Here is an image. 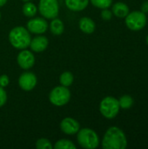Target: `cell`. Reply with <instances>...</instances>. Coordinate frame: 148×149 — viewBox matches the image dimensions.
Here are the masks:
<instances>
[{
    "label": "cell",
    "mask_w": 148,
    "mask_h": 149,
    "mask_svg": "<svg viewBox=\"0 0 148 149\" xmlns=\"http://www.w3.org/2000/svg\"><path fill=\"white\" fill-rule=\"evenodd\" d=\"M125 18V22L127 28L134 31L142 30L146 26L147 22L146 13L137 10L129 12Z\"/></svg>",
    "instance_id": "7"
},
{
    "label": "cell",
    "mask_w": 148,
    "mask_h": 149,
    "mask_svg": "<svg viewBox=\"0 0 148 149\" xmlns=\"http://www.w3.org/2000/svg\"><path fill=\"white\" fill-rule=\"evenodd\" d=\"M37 84H38V78L31 72L26 71L22 74H20L18 78V86L22 90L25 92H30L33 90L36 87Z\"/></svg>",
    "instance_id": "10"
},
{
    "label": "cell",
    "mask_w": 148,
    "mask_h": 149,
    "mask_svg": "<svg viewBox=\"0 0 148 149\" xmlns=\"http://www.w3.org/2000/svg\"><path fill=\"white\" fill-rule=\"evenodd\" d=\"M22 1H24V2H29V1H31V0H22Z\"/></svg>",
    "instance_id": "28"
},
{
    "label": "cell",
    "mask_w": 148,
    "mask_h": 149,
    "mask_svg": "<svg viewBox=\"0 0 148 149\" xmlns=\"http://www.w3.org/2000/svg\"><path fill=\"white\" fill-rule=\"evenodd\" d=\"M8 0H0V7H3V5H5V3H7Z\"/></svg>",
    "instance_id": "27"
},
{
    "label": "cell",
    "mask_w": 148,
    "mask_h": 149,
    "mask_svg": "<svg viewBox=\"0 0 148 149\" xmlns=\"http://www.w3.org/2000/svg\"><path fill=\"white\" fill-rule=\"evenodd\" d=\"M71 100V91L69 87L64 86H58L51 89L49 93L50 102L56 107L65 106Z\"/></svg>",
    "instance_id": "5"
},
{
    "label": "cell",
    "mask_w": 148,
    "mask_h": 149,
    "mask_svg": "<svg viewBox=\"0 0 148 149\" xmlns=\"http://www.w3.org/2000/svg\"><path fill=\"white\" fill-rule=\"evenodd\" d=\"M101 17L104 19V20H106V21H107V20H110V19H112V17H113V11L112 10H109V8H107V9H103L102 10H101Z\"/></svg>",
    "instance_id": "24"
},
{
    "label": "cell",
    "mask_w": 148,
    "mask_h": 149,
    "mask_svg": "<svg viewBox=\"0 0 148 149\" xmlns=\"http://www.w3.org/2000/svg\"><path fill=\"white\" fill-rule=\"evenodd\" d=\"M7 93L3 87L0 86V107H3L7 102Z\"/></svg>",
    "instance_id": "23"
},
{
    "label": "cell",
    "mask_w": 148,
    "mask_h": 149,
    "mask_svg": "<svg viewBox=\"0 0 148 149\" xmlns=\"http://www.w3.org/2000/svg\"><path fill=\"white\" fill-rule=\"evenodd\" d=\"M119 104L122 109H129L133 105V99L130 95H123L119 100Z\"/></svg>",
    "instance_id": "20"
},
{
    "label": "cell",
    "mask_w": 148,
    "mask_h": 149,
    "mask_svg": "<svg viewBox=\"0 0 148 149\" xmlns=\"http://www.w3.org/2000/svg\"><path fill=\"white\" fill-rule=\"evenodd\" d=\"M1 17H2V15H1V12H0V20H1Z\"/></svg>",
    "instance_id": "30"
},
{
    "label": "cell",
    "mask_w": 148,
    "mask_h": 149,
    "mask_svg": "<svg viewBox=\"0 0 148 149\" xmlns=\"http://www.w3.org/2000/svg\"><path fill=\"white\" fill-rule=\"evenodd\" d=\"M48 45H49L48 38L45 36H43V34H41L31 38L29 47L31 48V52L36 53H41L46 50Z\"/></svg>",
    "instance_id": "12"
},
{
    "label": "cell",
    "mask_w": 148,
    "mask_h": 149,
    "mask_svg": "<svg viewBox=\"0 0 148 149\" xmlns=\"http://www.w3.org/2000/svg\"><path fill=\"white\" fill-rule=\"evenodd\" d=\"M141 11L144 13L148 12V1H145L141 5Z\"/></svg>",
    "instance_id": "26"
},
{
    "label": "cell",
    "mask_w": 148,
    "mask_h": 149,
    "mask_svg": "<svg viewBox=\"0 0 148 149\" xmlns=\"http://www.w3.org/2000/svg\"><path fill=\"white\" fill-rule=\"evenodd\" d=\"M59 126L61 132L67 135H75L80 129V125L79 121L71 117L64 118L61 120Z\"/></svg>",
    "instance_id": "11"
},
{
    "label": "cell",
    "mask_w": 148,
    "mask_h": 149,
    "mask_svg": "<svg viewBox=\"0 0 148 149\" xmlns=\"http://www.w3.org/2000/svg\"><path fill=\"white\" fill-rule=\"evenodd\" d=\"M10 83V78L6 74H3L0 76V86L5 88Z\"/></svg>",
    "instance_id": "25"
},
{
    "label": "cell",
    "mask_w": 148,
    "mask_h": 149,
    "mask_svg": "<svg viewBox=\"0 0 148 149\" xmlns=\"http://www.w3.org/2000/svg\"><path fill=\"white\" fill-rule=\"evenodd\" d=\"M8 39L12 47L17 50H24L30 46L31 36L27 28L24 26H16L10 31Z\"/></svg>",
    "instance_id": "2"
},
{
    "label": "cell",
    "mask_w": 148,
    "mask_h": 149,
    "mask_svg": "<svg viewBox=\"0 0 148 149\" xmlns=\"http://www.w3.org/2000/svg\"><path fill=\"white\" fill-rule=\"evenodd\" d=\"M113 14L119 18H125L129 11V7L123 2H117L113 5L112 8Z\"/></svg>",
    "instance_id": "15"
},
{
    "label": "cell",
    "mask_w": 148,
    "mask_h": 149,
    "mask_svg": "<svg viewBox=\"0 0 148 149\" xmlns=\"http://www.w3.org/2000/svg\"><path fill=\"white\" fill-rule=\"evenodd\" d=\"M22 11L25 17L31 18V17H33L36 16V14L38 12V6L35 3H31V1L25 2L22 7Z\"/></svg>",
    "instance_id": "17"
},
{
    "label": "cell",
    "mask_w": 148,
    "mask_h": 149,
    "mask_svg": "<svg viewBox=\"0 0 148 149\" xmlns=\"http://www.w3.org/2000/svg\"><path fill=\"white\" fill-rule=\"evenodd\" d=\"M147 45H148V35H147Z\"/></svg>",
    "instance_id": "29"
},
{
    "label": "cell",
    "mask_w": 148,
    "mask_h": 149,
    "mask_svg": "<svg viewBox=\"0 0 148 149\" xmlns=\"http://www.w3.org/2000/svg\"><path fill=\"white\" fill-rule=\"evenodd\" d=\"M76 148V145L72 141L67 139L58 140L53 145V149H75Z\"/></svg>",
    "instance_id": "19"
},
{
    "label": "cell",
    "mask_w": 148,
    "mask_h": 149,
    "mask_svg": "<svg viewBox=\"0 0 148 149\" xmlns=\"http://www.w3.org/2000/svg\"><path fill=\"white\" fill-rule=\"evenodd\" d=\"M78 144L85 149H95L99 146L100 141L98 134L89 128H80L77 133Z\"/></svg>",
    "instance_id": "3"
},
{
    "label": "cell",
    "mask_w": 148,
    "mask_h": 149,
    "mask_svg": "<svg viewBox=\"0 0 148 149\" xmlns=\"http://www.w3.org/2000/svg\"><path fill=\"white\" fill-rule=\"evenodd\" d=\"M38 149H53V145L51 141L46 138H40L36 141L35 144Z\"/></svg>",
    "instance_id": "21"
},
{
    "label": "cell",
    "mask_w": 148,
    "mask_h": 149,
    "mask_svg": "<svg viewBox=\"0 0 148 149\" xmlns=\"http://www.w3.org/2000/svg\"><path fill=\"white\" fill-rule=\"evenodd\" d=\"M101 145L104 149H125L127 147V139L120 128L111 127L105 133Z\"/></svg>",
    "instance_id": "1"
},
{
    "label": "cell",
    "mask_w": 148,
    "mask_h": 149,
    "mask_svg": "<svg viewBox=\"0 0 148 149\" xmlns=\"http://www.w3.org/2000/svg\"><path fill=\"white\" fill-rule=\"evenodd\" d=\"M79 27L82 32L85 34H92L96 29V24L91 17H83L79 21Z\"/></svg>",
    "instance_id": "13"
},
{
    "label": "cell",
    "mask_w": 148,
    "mask_h": 149,
    "mask_svg": "<svg viewBox=\"0 0 148 149\" xmlns=\"http://www.w3.org/2000/svg\"><path fill=\"white\" fill-rule=\"evenodd\" d=\"M38 10L45 19H52L58 16L59 3L58 0H39Z\"/></svg>",
    "instance_id": "6"
},
{
    "label": "cell",
    "mask_w": 148,
    "mask_h": 149,
    "mask_svg": "<svg viewBox=\"0 0 148 149\" xmlns=\"http://www.w3.org/2000/svg\"><path fill=\"white\" fill-rule=\"evenodd\" d=\"M49 27H50L51 32L55 36L61 35L65 31V24H64L63 21L60 18H58V17L51 19Z\"/></svg>",
    "instance_id": "16"
},
{
    "label": "cell",
    "mask_w": 148,
    "mask_h": 149,
    "mask_svg": "<svg viewBox=\"0 0 148 149\" xmlns=\"http://www.w3.org/2000/svg\"><path fill=\"white\" fill-rule=\"evenodd\" d=\"M120 107L119 104V100L113 96H107L104 98L99 103V112L106 119L112 120L114 119L119 112Z\"/></svg>",
    "instance_id": "4"
},
{
    "label": "cell",
    "mask_w": 148,
    "mask_h": 149,
    "mask_svg": "<svg viewBox=\"0 0 148 149\" xmlns=\"http://www.w3.org/2000/svg\"><path fill=\"white\" fill-rule=\"evenodd\" d=\"M89 1L93 6L101 10L109 8L113 3V0H89Z\"/></svg>",
    "instance_id": "22"
},
{
    "label": "cell",
    "mask_w": 148,
    "mask_h": 149,
    "mask_svg": "<svg viewBox=\"0 0 148 149\" xmlns=\"http://www.w3.org/2000/svg\"><path fill=\"white\" fill-rule=\"evenodd\" d=\"M73 81H74V76L69 71L62 72L59 76V83L61 86L69 87L72 85Z\"/></svg>",
    "instance_id": "18"
},
{
    "label": "cell",
    "mask_w": 148,
    "mask_h": 149,
    "mask_svg": "<svg viewBox=\"0 0 148 149\" xmlns=\"http://www.w3.org/2000/svg\"><path fill=\"white\" fill-rule=\"evenodd\" d=\"M27 30L35 35H41L47 31L49 24L43 17H33L29 19L26 24Z\"/></svg>",
    "instance_id": "8"
},
{
    "label": "cell",
    "mask_w": 148,
    "mask_h": 149,
    "mask_svg": "<svg viewBox=\"0 0 148 149\" xmlns=\"http://www.w3.org/2000/svg\"><path fill=\"white\" fill-rule=\"evenodd\" d=\"M17 62L19 67L23 70H29L35 65V56L33 52L27 49L20 50L17 57Z\"/></svg>",
    "instance_id": "9"
},
{
    "label": "cell",
    "mask_w": 148,
    "mask_h": 149,
    "mask_svg": "<svg viewBox=\"0 0 148 149\" xmlns=\"http://www.w3.org/2000/svg\"><path fill=\"white\" fill-rule=\"evenodd\" d=\"M89 3V0H65L66 8L74 12L84 10L88 6Z\"/></svg>",
    "instance_id": "14"
}]
</instances>
